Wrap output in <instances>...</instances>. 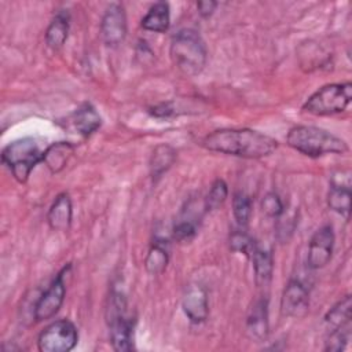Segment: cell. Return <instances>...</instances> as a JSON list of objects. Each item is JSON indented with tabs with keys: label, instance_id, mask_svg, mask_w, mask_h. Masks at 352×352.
<instances>
[{
	"label": "cell",
	"instance_id": "6da1fadb",
	"mask_svg": "<svg viewBox=\"0 0 352 352\" xmlns=\"http://www.w3.org/2000/svg\"><path fill=\"white\" fill-rule=\"evenodd\" d=\"M206 150L242 157L263 158L278 148V140L249 128H223L206 135L201 140Z\"/></svg>",
	"mask_w": 352,
	"mask_h": 352
},
{
	"label": "cell",
	"instance_id": "7a4b0ae2",
	"mask_svg": "<svg viewBox=\"0 0 352 352\" xmlns=\"http://www.w3.org/2000/svg\"><path fill=\"white\" fill-rule=\"evenodd\" d=\"M286 143L296 151L316 158L326 154H344L348 144L344 139L314 125H296L286 136Z\"/></svg>",
	"mask_w": 352,
	"mask_h": 352
},
{
	"label": "cell",
	"instance_id": "3957f363",
	"mask_svg": "<svg viewBox=\"0 0 352 352\" xmlns=\"http://www.w3.org/2000/svg\"><path fill=\"white\" fill-rule=\"evenodd\" d=\"M169 55L180 73L192 77L204 70L208 52L205 41L198 32L194 29H182L170 41Z\"/></svg>",
	"mask_w": 352,
	"mask_h": 352
},
{
	"label": "cell",
	"instance_id": "277c9868",
	"mask_svg": "<svg viewBox=\"0 0 352 352\" xmlns=\"http://www.w3.org/2000/svg\"><path fill=\"white\" fill-rule=\"evenodd\" d=\"M44 151L33 138H22L7 144L1 153V162L10 169L14 179L26 183L33 168L43 162Z\"/></svg>",
	"mask_w": 352,
	"mask_h": 352
},
{
	"label": "cell",
	"instance_id": "5b68a950",
	"mask_svg": "<svg viewBox=\"0 0 352 352\" xmlns=\"http://www.w3.org/2000/svg\"><path fill=\"white\" fill-rule=\"evenodd\" d=\"M352 99V84H326L314 92L302 104V110L314 116H333L342 113Z\"/></svg>",
	"mask_w": 352,
	"mask_h": 352
},
{
	"label": "cell",
	"instance_id": "8992f818",
	"mask_svg": "<svg viewBox=\"0 0 352 352\" xmlns=\"http://www.w3.org/2000/svg\"><path fill=\"white\" fill-rule=\"evenodd\" d=\"M78 341V333L73 322L60 319L48 324L38 336L37 346L41 352H69Z\"/></svg>",
	"mask_w": 352,
	"mask_h": 352
},
{
	"label": "cell",
	"instance_id": "52a82bcc",
	"mask_svg": "<svg viewBox=\"0 0 352 352\" xmlns=\"http://www.w3.org/2000/svg\"><path fill=\"white\" fill-rule=\"evenodd\" d=\"M69 267L70 265L65 267L56 275V278L52 280V283L48 286V289L40 296L38 301L36 302L34 319L37 322L47 320V319L52 318L59 311V308L62 307L63 300H65V294H66V283L63 280V276H65Z\"/></svg>",
	"mask_w": 352,
	"mask_h": 352
},
{
	"label": "cell",
	"instance_id": "ba28073f",
	"mask_svg": "<svg viewBox=\"0 0 352 352\" xmlns=\"http://www.w3.org/2000/svg\"><path fill=\"white\" fill-rule=\"evenodd\" d=\"M100 36L106 45L117 47L126 36V15L120 3H111L104 10L100 22Z\"/></svg>",
	"mask_w": 352,
	"mask_h": 352
},
{
	"label": "cell",
	"instance_id": "9c48e42d",
	"mask_svg": "<svg viewBox=\"0 0 352 352\" xmlns=\"http://www.w3.org/2000/svg\"><path fill=\"white\" fill-rule=\"evenodd\" d=\"M334 246V232L331 226H322L315 234L311 236L308 245V256L307 264L312 270L323 268L330 260L333 254Z\"/></svg>",
	"mask_w": 352,
	"mask_h": 352
},
{
	"label": "cell",
	"instance_id": "30bf717a",
	"mask_svg": "<svg viewBox=\"0 0 352 352\" xmlns=\"http://www.w3.org/2000/svg\"><path fill=\"white\" fill-rule=\"evenodd\" d=\"M309 311V294L307 287L297 279H290L280 298V312L283 316L301 319Z\"/></svg>",
	"mask_w": 352,
	"mask_h": 352
},
{
	"label": "cell",
	"instance_id": "8fae6325",
	"mask_svg": "<svg viewBox=\"0 0 352 352\" xmlns=\"http://www.w3.org/2000/svg\"><path fill=\"white\" fill-rule=\"evenodd\" d=\"M182 307L186 316L192 323H202L209 315V304L206 290L197 283L188 285L182 298Z\"/></svg>",
	"mask_w": 352,
	"mask_h": 352
},
{
	"label": "cell",
	"instance_id": "7c38bea8",
	"mask_svg": "<svg viewBox=\"0 0 352 352\" xmlns=\"http://www.w3.org/2000/svg\"><path fill=\"white\" fill-rule=\"evenodd\" d=\"M110 327L111 346L117 352H128L133 349V323L126 314H120L107 319Z\"/></svg>",
	"mask_w": 352,
	"mask_h": 352
},
{
	"label": "cell",
	"instance_id": "4fadbf2b",
	"mask_svg": "<svg viewBox=\"0 0 352 352\" xmlns=\"http://www.w3.org/2000/svg\"><path fill=\"white\" fill-rule=\"evenodd\" d=\"M246 330L252 340L261 342L268 336V304L267 298H258L253 302L248 319Z\"/></svg>",
	"mask_w": 352,
	"mask_h": 352
},
{
	"label": "cell",
	"instance_id": "5bb4252c",
	"mask_svg": "<svg viewBox=\"0 0 352 352\" xmlns=\"http://www.w3.org/2000/svg\"><path fill=\"white\" fill-rule=\"evenodd\" d=\"M72 217H73V208H72L70 197L66 192H62L55 198V201L52 202L48 210V214H47L48 226L54 231H66L72 224Z\"/></svg>",
	"mask_w": 352,
	"mask_h": 352
},
{
	"label": "cell",
	"instance_id": "9a60e30c",
	"mask_svg": "<svg viewBox=\"0 0 352 352\" xmlns=\"http://www.w3.org/2000/svg\"><path fill=\"white\" fill-rule=\"evenodd\" d=\"M351 180H345V182H337V180H331L330 183V190L327 194V205L331 210L340 213L345 220H348L349 217V212H351Z\"/></svg>",
	"mask_w": 352,
	"mask_h": 352
},
{
	"label": "cell",
	"instance_id": "2e32d148",
	"mask_svg": "<svg viewBox=\"0 0 352 352\" xmlns=\"http://www.w3.org/2000/svg\"><path fill=\"white\" fill-rule=\"evenodd\" d=\"M72 121H73L76 131L84 138L91 136L102 125V118H100L99 113L96 111V109L91 103L81 104L73 113Z\"/></svg>",
	"mask_w": 352,
	"mask_h": 352
},
{
	"label": "cell",
	"instance_id": "e0dca14e",
	"mask_svg": "<svg viewBox=\"0 0 352 352\" xmlns=\"http://www.w3.org/2000/svg\"><path fill=\"white\" fill-rule=\"evenodd\" d=\"M170 23V12L168 3L160 1L150 7L147 14L142 18V28L147 32L164 33L168 30Z\"/></svg>",
	"mask_w": 352,
	"mask_h": 352
},
{
	"label": "cell",
	"instance_id": "ac0fdd59",
	"mask_svg": "<svg viewBox=\"0 0 352 352\" xmlns=\"http://www.w3.org/2000/svg\"><path fill=\"white\" fill-rule=\"evenodd\" d=\"M250 257H252V261H253L256 285L258 287L268 286V283L271 282L272 270H274V261H272L271 253L256 245Z\"/></svg>",
	"mask_w": 352,
	"mask_h": 352
},
{
	"label": "cell",
	"instance_id": "d6986e66",
	"mask_svg": "<svg viewBox=\"0 0 352 352\" xmlns=\"http://www.w3.org/2000/svg\"><path fill=\"white\" fill-rule=\"evenodd\" d=\"M73 151L74 146L69 142H56L44 150L43 162L52 173H58L66 166Z\"/></svg>",
	"mask_w": 352,
	"mask_h": 352
},
{
	"label": "cell",
	"instance_id": "ffe728a7",
	"mask_svg": "<svg viewBox=\"0 0 352 352\" xmlns=\"http://www.w3.org/2000/svg\"><path fill=\"white\" fill-rule=\"evenodd\" d=\"M67 36H69V16L65 12H58L52 18L51 23L45 30V43L51 50L58 51L63 47L65 41L67 40Z\"/></svg>",
	"mask_w": 352,
	"mask_h": 352
},
{
	"label": "cell",
	"instance_id": "44dd1931",
	"mask_svg": "<svg viewBox=\"0 0 352 352\" xmlns=\"http://www.w3.org/2000/svg\"><path fill=\"white\" fill-rule=\"evenodd\" d=\"M176 160V151L169 144H160L154 148L151 157H150V175L153 179L161 177L175 162Z\"/></svg>",
	"mask_w": 352,
	"mask_h": 352
},
{
	"label": "cell",
	"instance_id": "7402d4cb",
	"mask_svg": "<svg viewBox=\"0 0 352 352\" xmlns=\"http://www.w3.org/2000/svg\"><path fill=\"white\" fill-rule=\"evenodd\" d=\"M168 261L169 254L165 245L162 242H154L144 258V268L150 275H160L165 271Z\"/></svg>",
	"mask_w": 352,
	"mask_h": 352
},
{
	"label": "cell",
	"instance_id": "603a6c76",
	"mask_svg": "<svg viewBox=\"0 0 352 352\" xmlns=\"http://www.w3.org/2000/svg\"><path fill=\"white\" fill-rule=\"evenodd\" d=\"M351 309H352V300H351V296L348 294L329 309V312L324 316V320L327 324L333 326L334 329L342 324H346L351 322Z\"/></svg>",
	"mask_w": 352,
	"mask_h": 352
},
{
	"label": "cell",
	"instance_id": "cb8c5ba5",
	"mask_svg": "<svg viewBox=\"0 0 352 352\" xmlns=\"http://www.w3.org/2000/svg\"><path fill=\"white\" fill-rule=\"evenodd\" d=\"M232 213L239 226H246L252 214V201L245 192H235L232 198Z\"/></svg>",
	"mask_w": 352,
	"mask_h": 352
},
{
	"label": "cell",
	"instance_id": "d4e9b609",
	"mask_svg": "<svg viewBox=\"0 0 352 352\" xmlns=\"http://www.w3.org/2000/svg\"><path fill=\"white\" fill-rule=\"evenodd\" d=\"M349 338H351V322L346 324H342L340 327H336L330 333V336L326 341V345H324V351H330V352L344 351Z\"/></svg>",
	"mask_w": 352,
	"mask_h": 352
},
{
	"label": "cell",
	"instance_id": "484cf974",
	"mask_svg": "<svg viewBox=\"0 0 352 352\" xmlns=\"http://www.w3.org/2000/svg\"><path fill=\"white\" fill-rule=\"evenodd\" d=\"M227 197H228V187H227L226 182L221 179L214 180L213 184L210 186L208 195H206L205 209H208V210L217 209L219 206H221L224 204Z\"/></svg>",
	"mask_w": 352,
	"mask_h": 352
},
{
	"label": "cell",
	"instance_id": "4316f807",
	"mask_svg": "<svg viewBox=\"0 0 352 352\" xmlns=\"http://www.w3.org/2000/svg\"><path fill=\"white\" fill-rule=\"evenodd\" d=\"M254 246H256L254 241L242 230L234 231L231 234V236H230V248H231V250L238 252V253H243L248 257H250Z\"/></svg>",
	"mask_w": 352,
	"mask_h": 352
},
{
	"label": "cell",
	"instance_id": "83f0119b",
	"mask_svg": "<svg viewBox=\"0 0 352 352\" xmlns=\"http://www.w3.org/2000/svg\"><path fill=\"white\" fill-rule=\"evenodd\" d=\"M261 210L268 217H280L285 212V206H283V202H282L280 197L276 192L271 191V192H267L263 197Z\"/></svg>",
	"mask_w": 352,
	"mask_h": 352
},
{
	"label": "cell",
	"instance_id": "f1b7e54d",
	"mask_svg": "<svg viewBox=\"0 0 352 352\" xmlns=\"http://www.w3.org/2000/svg\"><path fill=\"white\" fill-rule=\"evenodd\" d=\"M197 232V223L192 221L191 219H182L180 221H177L173 227V238L177 242H188L194 238Z\"/></svg>",
	"mask_w": 352,
	"mask_h": 352
},
{
	"label": "cell",
	"instance_id": "f546056e",
	"mask_svg": "<svg viewBox=\"0 0 352 352\" xmlns=\"http://www.w3.org/2000/svg\"><path fill=\"white\" fill-rule=\"evenodd\" d=\"M216 7H217V3L213 1V0H204V1L197 3L198 14L204 18H209L214 12Z\"/></svg>",
	"mask_w": 352,
	"mask_h": 352
},
{
	"label": "cell",
	"instance_id": "4dcf8cb0",
	"mask_svg": "<svg viewBox=\"0 0 352 352\" xmlns=\"http://www.w3.org/2000/svg\"><path fill=\"white\" fill-rule=\"evenodd\" d=\"M154 111H153V114H155V116H168L170 111H172V109L168 106V104H161V106H158V107H154L153 109Z\"/></svg>",
	"mask_w": 352,
	"mask_h": 352
}]
</instances>
